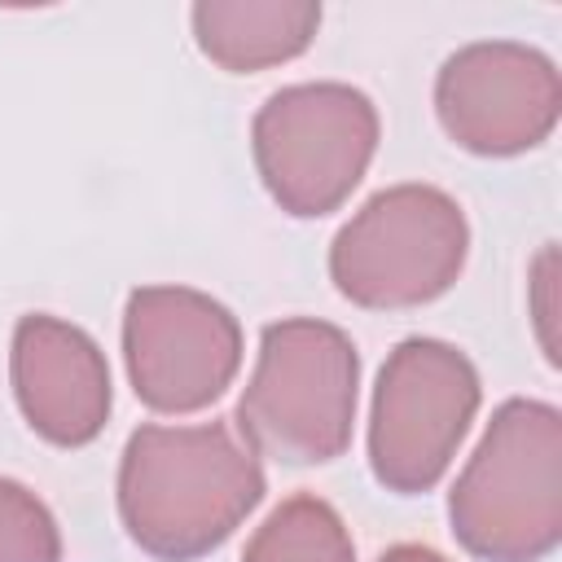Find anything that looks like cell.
Instances as JSON below:
<instances>
[{
  "label": "cell",
  "mask_w": 562,
  "mask_h": 562,
  "mask_svg": "<svg viewBox=\"0 0 562 562\" xmlns=\"http://www.w3.org/2000/svg\"><path fill=\"white\" fill-rule=\"evenodd\" d=\"M259 452L228 422L140 426L119 461V518L158 562L220 549L263 501Z\"/></svg>",
  "instance_id": "obj_1"
},
{
  "label": "cell",
  "mask_w": 562,
  "mask_h": 562,
  "mask_svg": "<svg viewBox=\"0 0 562 562\" xmlns=\"http://www.w3.org/2000/svg\"><path fill=\"white\" fill-rule=\"evenodd\" d=\"M452 536L483 562H540L562 540V413L505 400L448 492Z\"/></svg>",
  "instance_id": "obj_2"
},
{
  "label": "cell",
  "mask_w": 562,
  "mask_h": 562,
  "mask_svg": "<svg viewBox=\"0 0 562 562\" xmlns=\"http://www.w3.org/2000/svg\"><path fill=\"white\" fill-rule=\"evenodd\" d=\"M360 395L356 342L316 316L272 321L237 400V435L272 461L321 465L347 452Z\"/></svg>",
  "instance_id": "obj_3"
},
{
  "label": "cell",
  "mask_w": 562,
  "mask_h": 562,
  "mask_svg": "<svg viewBox=\"0 0 562 562\" xmlns=\"http://www.w3.org/2000/svg\"><path fill=\"white\" fill-rule=\"evenodd\" d=\"M470 224L457 198L435 184L373 193L334 237L329 277L356 307H422L452 290L465 268Z\"/></svg>",
  "instance_id": "obj_4"
},
{
  "label": "cell",
  "mask_w": 562,
  "mask_h": 562,
  "mask_svg": "<svg viewBox=\"0 0 562 562\" xmlns=\"http://www.w3.org/2000/svg\"><path fill=\"white\" fill-rule=\"evenodd\" d=\"M250 149L272 202L316 220L364 180L378 149V110L351 83H294L259 105Z\"/></svg>",
  "instance_id": "obj_5"
},
{
  "label": "cell",
  "mask_w": 562,
  "mask_h": 562,
  "mask_svg": "<svg viewBox=\"0 0 562 562\" xmlns=\"http://www.w3.org/2000/svg\"><path fill=\"white\" fill-rule=\"evenodd\" d=\"M479 373L465 351L439 338H404L373 386L369 465L386 492H430L452 465L474 413Z\"/></svg>",
  "instance_id": "obj_6"
},
{
  "label": "cell",
  "mask_w": 562,
  "mask_h": 562,
  "mask_svg": "<svg viewBox=\"0 0 562 562\" xmlns=\"http://www.w3.org/2000/svg\"><path fill=\"white\" fill-rule=\"evenodd\" d=\"M123 360L140 404L154 413H198L233 386L241 325L202 290L140 285L123 307Z\"/></svg>",
  "instance_id": "obj_7"
},
{
  "label": "cell",
  "mask_w": 562,
  "mask_h": 562,
  "mask_svg": "<svg viewBox=\"0 0 562 562\" xmlns=\"http://www.w3.org/2000/svg\"><path fill=\"white\" fill-rule=\"evenodd\" d=\"M435 114L443 132L470 154H527L558 127L562 79L553 57L531 44L479 40L439 66Z\"/></svg>",
  "instance_id": "obj_8"
},
{
  "label": "cell",
  "mask_w": 562,
  "mask_h": 562,
  "mask_svg": "<svg viewBox=\"0 0 562 562\" xmlns=\"http://www.w3.org/2000/svg\"><path fill=\"white\" fill-rule=\"evenodd\" d=\"M9 378L26 426L57 443L83 448L110 417V364L92 334L61 316L31 312L13 329Z\"/></svg>",
  "instance_id": "obj_9"
},
{
  "label": "cell",
  "mask_w": 562,
  "mask_h": 562,
  "mask_svg": "<svg viewBox=\"0 0 562 562\" xmlns=\"http://www.w3.org/2000/svg\"><path fill=\"white\" fill-rule=\"evenodd\" d=\"M321 26L312 0H202L193 4L198 48L233 75L268 70L299 57Z\"/></svg>",
  "instance_id": "obj_10"
},
{
  "label": "cell",
  "mask_w": 562,
  "mask_h": 562,
  "mask_svg": "<svg viewBox=\"0 0 562 562\" xmlns=\"http://www.w3.org/2000/svg\"><path fill=\"white\" fill-rule=\"evenodd\" d=\"M241 562H356V544L329 501L299 492L263 518Z\"/></svg>",
  "instance_id": "obj_11"
},
{
  "label": "cell",
  "mask_w": 562,
  "mask_h": 562,
  "mask_svg": "<svg viewBox=\"0 0 562 562\" xmlns=\"http://www.w3.org/2000/svg\"><path fill=\"white\" fill-rule=\"evenodd\" d=\"M0 562H61L57 518L13 479H0Z\"/></svg>",
  "instance_id": "obj_12"
},
{
  "label": "cell",
  "mask_w": 562,
  "mask_h": 562,
  "mask_svg": "<svg viewBox=\"0 0 562 562\" xmlns=\"http://www.w3.org/2000/svg\"><path fill=\"white\" fill-rule=\"evenodd\" d=\"M378 562H448V558L435 553V549H426V544H395V549H386Z\"/></svg>",
  "instance_id": "obj_13"
}]
</instances>
